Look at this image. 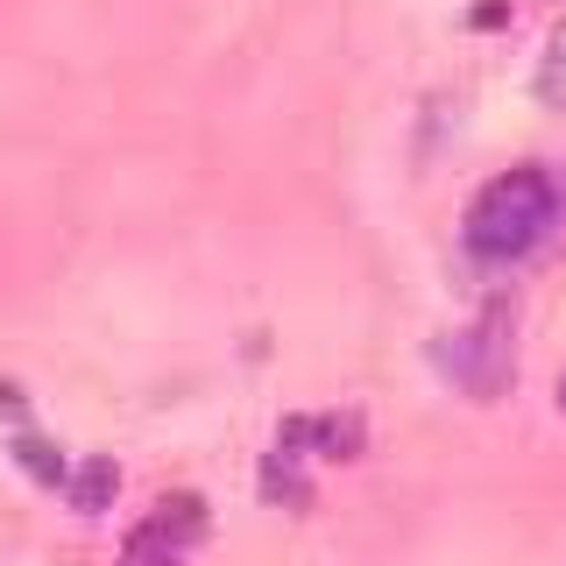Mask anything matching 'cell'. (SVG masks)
<instances>
[{"instance_id":"1","label":"cell","mask_w":566,"mask_h":566,"mask_svg":"<svg viewBox=\"0 0 566 566\" xmlns=\"http://www.w3.org/2000/svg\"><path fill=\"white\" fill-rule=\"evenodd\" d=\"M553 220H559V185H553V170L517 164V170L489 177V185L474 191L460 241H468L474 262H495V270H503V262H524L531 248L553 234Z\"/></svg>"},{"instance_id":"2","label":"cell","mask_w":566,"mask_h":566,"mask_svg":"<svg viewBox=\"0 0 566 566\" xmlns=\"http://www.w3.org/2000/svg\"><path fill=\"white\" fill-rule=\"evenodd\" d=\"M439 368H447L468 397H503L510 389V312H489V318H474L468 333H447Z\"/></svg>"},{"instance_id":"3","label":"cell","mask_w":566,"mask_h":566,"mask_svg":"<svg viewBox=\"0 0 566 566\" xmlns=\"http://www.w3.org/2000/svg\"><path fill=\"white\" fill-rule=\"evenodd\" d=\"M206 503L199 495H164V503L149 510L135 531H128V545H120V559L114 566H185L191 559V545L206 538Z\"/></svg>"},{"instance_id":"4","label":"cell","mask_w":566,"mask_h":566,"mask_svg":"<svg viewBox=\"0 0 566 566\" xmlns=\"http://www.w3.org/2000/svg\"><path fill=\"white\" fill-rule=\"evenodd\" d=\"M64 489H71V503H78V510H106V495L120 489V474H114V460H85Z\"/></svg>"},{"instance_id":"5","label":"cell","mask_w":566,"mask_h":566,"mask_svg":"<svg viewBox=\"0 0 566 566\" xmlns=\"http://www.w3.org/2000/svg\"><path fill=\"white\" fill-rule=\"evenodd\" d=\"M538 99L566 106V22L553 29V43H545V64H538Z\"/></svg>"},{"instance_id":"6","label":"cell","mask_w":566,"mask_h":566,"mask_svg":"<svg viewBox=\"0 0 566 566\" xmlns=\"http://www.w3.org/2000/svg\"><path fill=\"white\" fill-rule=\"evenodd\" d=\"M559 403H566V382H559Z\"/></svg>"}]
</instances>
